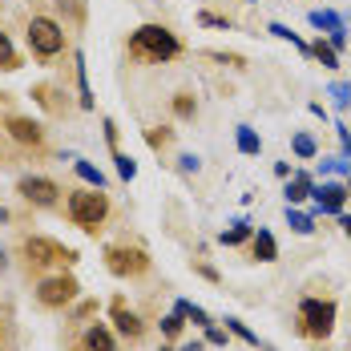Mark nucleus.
Segmentation results:
<instances>
[{
	"instance_id": "f257e3e1",
	"label": "nucleus",
	"mask_w": 351,
	"mask_h": 351,
	"mask_svg": "<svg viewBox=\"0 0 351 351\" xmlns=\"http://www.w3.org/2000/svg\"><path fill=\"white\" fill-rule=\"evenodd\" d=\"M130 53L134 57H145V61H174L178 53H182V45L162 25H141L138 33L130 36Z\"/></svg>"
},
{
	"instance_id": "f03ea898",
	"label": "nucleus",
	"mask_w": 351,
	"mask_h": 351,
	"mask_svg": "<svg viewBox=\"0 0 351 351\" xmlns=\"http://www.w3.org/2000/svg\"><path fill=\"white\" fill-rule=\"evenodd\" d=\"M65 210H69V218L81 230H97L109 214V198L101 190H77V194H69V206Z\"/></svg>"
},
{
	"instance_id": "7ed1b4c3",
	"label": "nucleus",
	"mask_w": 351,
	"mask_h": 351,
	"mask_svg": "<svg viewBox=\"0 0 351 351\" xmlns=\"http://www.w3.org/2000/svg\"><path fill=\"white\" fill-rule=\"evenodd\" d=\"M29 45H33L36 57H57L65 49V29L49 16H33L29 21Z\"/></svg>"
},
{
	"instance_id": "20e7f679",
	"label": "nucleus",
	"mask_w": 351,
	"mask_h": 351,
	"mask_svg": "<svg viewBox=\"0 0 351 351\" xmlns=\"http://www.w3.org/2000/svg\"><path fill=\"white\" fill-rule=\"evenodd\" d=\"M299 319H303V331L307 335H331V327H335V303L331 299H303V307H299Z\"/></svg>"
},
{
	"instance_id": "39448f33",
	"label": "nucleus",
	"mask_w": 351,
	"mask_h": 351,
	"mask_svg": "<svg viewBox=\"0 0 351 351\" xmlns=\"http://www.w3.org/2000/svg\"><path fill=\"white\" fill-rule=\"evenodd\" d=\"M25 258H29V267H49V263H73L77 254L53 239H25Z\"/></svg>"
},
{
	"instance_id": "423d86ee",
	"label": "nucleus",
	"mask_w": 351,
	"mask_h": 351,
	"mask_svg": "<svg viewBox=\"0 0 351 351\" xmlns=\"http://www.w3.org/2000/svg\"><path fill=\"white\" fill-rule=\"evenodd\" d=\"M106 267L113 271V275H141L145 267H149V258H145V250H138V246H109L106 250Z\"/></svg>"
},
{
	"instance_id": "0eeeda50",
	"label": "nucleus",
	"mask_w": 351,
	"mask_h": 351,
	"mask_svg": "<svg viewBox=\"0 0 351 351\" xmlns=\"http://www.w3.org/2000/svg\"><path fill=\"white\" fill-rule=\"evenodd\" d=\"M73 295H77V279H69V275H53L36 287L40 307H65V303H73Z\"/></svg>"
},
{
	"instance_id": "6e6552de",
	"label": "nucleus",
	"mask_w": 351,
	"mask_h": 351,
	"mask_svg": "<svg viewBox=\"0 0 351 351\" xmlns=\"http://www.w3.org/2000/svg\"><path fill=\"white\" fill-rule=\"evenodd\" d=\"M16 190H21V198H25V202H33V206H53V202H57V194H61L53 178H33V174L21 178V182H16Z\"/></svg>"
},
{
	"instance_id": "1a4fd4ad",
	"label": "nucleus",
	"mask_w": 351,
	"mask_h": 351,
	"mask_svg": "<svg viewBox=\"0 0 351 351\" xmlns=\"http://www.w3.org/2000/svg\"><path fill=\"white\" fill-rule=\"evenodd\" d=\"M311 198L323 214H343V202H348V186L339 182H323V186H311Z\"/></svg>"
},
{
	"instance_id": "9d476101",
	"label": "nucleus",
	"mask_w": 351,
	"mask_h": 351,
	"mask_svg": "<svg viewBox=\"0 0 351 351\" xmlns=\"http://www.w3.org/2000/svg\"><path fill=\"white\" fill-rule=\"evenodd\" d=\"M311 25H315V29H327V36H331V49H335V53L348 45V29H343V21H339L335 12L315 8V12H311Z\"/></svg>"
},
{
	"instance_id": "9b49d317",
	"label": "nucleus",
	"mask_w": 351,
	"mask_h": 351,
	"mask_svg": "<svg viewBox=\"0 0 351 351\" xmlns=\"http://www.w3.org/2000/svg\"><path fill=\"white\" fill-rule=\"evenodd\" d=\"M4 130L21 141V145H40L45 141V134H40V125H36L33 117H4Z\"/></svg>"
},
{
	"instance_id": "f8f14e48",
	"label": "nucleus",
	"mask_w": 351,
	"mask_h": 351,
	"mask_svg": "<svg viewBox=\"0 0 351 351\" xmlns=\"http://www.w3.org/2000/svg\"><path fill=\"white\" fill-rule=\"evenodd\" d=\"M113 323H117V331H121V335H130V339H138L141 331H145V323H141L134 311H125V303H121V299L113 303Z\"/></svg>"
},
{
	"instance_id": "ddd939ff",
	"label": "nucleus",
	"mask_w": 351,
	"mask_h": 351,
	"mask_svg": "<svg viewBox=\"0 0 351 351\" xmlns=\"http://www.w3.org/2000/svg\"><path fill=\"white\" fill-rule=\"evenodd\" d=\"M85 351H117V339L109 335L106 323H93V327L85 331Z\"/></svg>"
},
{
	"instance_id": "4468645a",
	"label": "nucleus",
	"mask_w": 351,
	"mask_h": 351,
	"mask_svg": "<svg viewBox=\"0 0 351 351\" xmlns=\"http://www.w3.org/2000/svg\"><path fill=\"white\" fill-rule=\"evenodd\" d=\"M254 258H258V263H275V258H279V243H275L271 230H258V234H254Z\"/></svg>"
},
{
	"instance_id": "2eb2a0df",
	"label": "nucleus",
	"mask_w": 351,
	"mask_h": 351,
	"mask_svg": "<svg viewBox=\"0 0 351 351\" xmlns=\"http://www.w3.org/2000/svg\"><path fill=\"white\" fill-rule=\"evenodd\" d=\"M311 186H315V182L307 174H295V182L287 186V206H299L303 198H311Z\"/></svg>"
},
{
	"instance_id": "dca6fc26",
	"label": "nucleus",
	"mask_w": 351,
	"mask_h": 351,
	"mask_svg": "<svg viewBox=\"0 0 351 351\" xmlns=\"http://www.w3.org/2000/svg\"><path fill=\"white\" fill-rule=\"evenodd\" d=\"M311 57H315L323 69H339V53L331 49V40H315L311 45Z\"/></svg>"
},
{
	"instance_id": "f3484780",
	"label": "nucleus",
	"mask_w": 351,
	"mask_h": 351,
	"mask_svg": "<svg viewBox=\"0 0 351 351\" xmlns=\"http://www.w3.org/2000/svg\"><path fill=\"white\" fill-rule=\"evenodd\" d=\"M287 226H291L295 234H311V230H315V218H311V214H299L295 206H287Z\"/></svg>"
},
{
	"instance_id": "a211bd4d",
	"label": "nucleus",
	"mask_w": 351,
	"mask_h": 351,
	"mask_svg": "<svg viewBox=\"0 0 351 351\" xmlns=\"http://www.w3.org/2000/svg\"><path fill=\"white\" fill-rule=\"evenodd\" d=\"M0 69H21V57H16L8 33H0Z\"/></svg>"
},
{
	"instance_id": "6ab92c4d",
	"label": "nucleus",
	"mask_w": 351,
	"mask_h": 351,
	"mask_svg": "<svg viewBox=\"0 0 351 351\" xmlns=\"http://www.w3.org/2000/svg\"><path fill=\"white\" fill-rule=\"evenodd\" d=\"M291 149H295L299 158H315V154H319V145H315L311 134H295V138H291Z\"/></svg>"
},
{
	"instance_id": "aec40b11",
	"label": "nucleus",
	"mask_w": 351,
	"mask_h": 351,
	"mask_svg": "<svg viewBox=\"0 0 351 351\" xmlns=\"http://www.w3.org/2000/svg\"><path fill=\"white\" fill-rule=\"evenodd\" d=\"M77 174L85 178L93 190H106V178H101V170H97V166H89V162H81V158H77Z\"/></svg>"
},
{
	"instance_id": "412c9836",
	"label": "nucleus",
	"mask_w": 351,
	"mask_h": 351,
	"mask_svg": "<svg viewBox=\"0 0 351 351\" xmlns=\"http://www.w3.org/2000/svg\"><path fill=\"white\" fill-rule=\"evenodd\" d=\"M239 149H243V154H258V149H263V141H258V134H254L250 125H239Z\"/></svg>"
},
{
	"instance_id": "4be33fe9",
	"label": "nucleus",
	"mask_w": 351,
	"mask_h": 351,
	"mask_svg": "<svg viewBox=\"0 0 351 351\" xmlns=\"http://www.w3.org/2000/svg\"><path fill=\"white\" fill-rule=\"evenodd\" d=\"M327 97H331V101H335L339 109H348V106H351V85H348V81H331Z\"/></svg>"
},
{
	"instance_id": "5701e85b",
	"label": "nucleus",
	"mask_w": 351,
	"mask_h": 351,
	"mask_svg": "<svg viewBox=\"0 0 351 351\" xmlns=\"http://www.w3.org/2000/svg\"><path fill=\"white\" fill-rule=\"evenodd\" d=\"M250 239V222H234L230 230H222V243L226 246H239V243H246Z\"/></svg>"
},
{
	"instance_id": "b1692460",
	"label": "nucleus",
	"mask_w": 351,
	"mask_h": 351,
	"mask_svg": "<svg viewBox=\"0 0 351 351\" xmlns=\"http://www.w3.org/2000/svg\"><path fill=\"white\" fill-rule=\"evenodd\" d=\"M271 33L279 36V40H291V45H295V49H299V53H311V45H307V40H299V36L291 33V29H287V25H279V21H275V25H271Z\"/></svg>"
},
{
	"instance_id": "393cba45",
	"label": "nucleus",
	"mask_w": 351,
	"mask_h": 351,
	"mask_svg": "<svg viewBox=\"0 0 351 351\" xmlns=\"http://www.w3.org/2000/svg\"><path fill=\"white\" fill-rule=\"evenodd\" d=\"M113 162H117V174L125 178V182H130V178L138 174V162H134L130 154H117V149H113Z\"/></svg>"
},
{
	"instance_id": "a878e982",
	"label": "nucleus",
	"mask_w": 351,
	"mask_h": 351,
	"mask_svg": "<svg viewBox=\"0 0 351 351\" xmlns=\"http://www.w3.org/2000/svg\"><path fill=\"white\" fill-rule=\"evenodd\" d=\"M226 327H230V331H234V335H239V339H246V343H250V348H258V335H254V331H250V327H246L243 319H226Z\"/></svg>"
},
{
	"instance_id": "bb28decb",
	"label": "nucleus",
	"mask_w": 351,
	"mask_h": 351,
	"mask_svg": "<svg viewBox=\"0 0 351 351\" xmlns=\"http://www.w3.org/2000/svg\"><path fill=\"white\" fill-rule=\"evenodd\" d=\"M194 109H198V101H194L190 93H178L174 97V113L178 117H194Z\"/></svg>"
},
{
	"instance_id": "cd10ccee",
	"label": "nucleus",
	"mask_w": 351,
	"mask_h": 351,
	"mask_svg": "<svg viewBox=\"0 0 351 351\" xmlns=\"http://www.w3.org/2000/svg\"><path fill=\"white\" fill-rule=\"evenodd\" d=\"M162 335H170V339H174V335H182V315H178V311L162 319Z\"/></svg>"
},
{
	"instance_id": "c85d7f7f",
	"label": "nucleus",
	"mask_w": 351,
	"mask_h": 351,
	"mask_svg": "<svg viewBox=\"0 0 351 351\" xmlns=\"http://www.w3.org/2000/svg\"><path fill=\"white\" fill-rule=\"evenodd\" d=\"M323 170L327 174H351V162L348 158H331V162H323Z\"/></svg>"
},
{
	"instance_id": "c756f323",
	"label": "nucleus",
	"mask_w": 351,
	"mask_h": 351,
	"mask_svg": "<svg viewBox=\"0 0 351 351\" xmlns=\"http://www.w3.org/2000/svg\"><path fill=\"white\" fill-rule=\"evenodd\" d=\"M206 339H210L214 348H226V331H214V327H206Z\"/></svg>"
},
{
	"instance_id": "7c9ffc66",
	"label": "nucleus",
	"mask_w": 351,
	"mask_h": 351,
	"mask_svg": "<svg viewBox=\"0 0 351 351\" xmlns=\"http://www.w3.org/2000/svg\"><path fill=\"white\" fill-rule=\"evenodd\" d=\"M182 170L194 174V170H198V158H194V154H182Z\"/></svg>"
},
{
	"instance_id": "2f4dec72",
	"label": "nucleus",
	"mask_w": 351,
	"mask_h": 351,
	"mask_svg": "<svg viewBox=\"0 0 351 351\" xmlns=\"http://www.w3.org/2000/svg\"><path fill=\"white\" fill-rule=\"evenodd\" d=\"M202 25H214V29H226V21H222V16H210V12H202Z\"/></svg>"
},
{
	"instance_id": "473e14b6",
	"label": "nucleus",
	"mask_w": 351,
	"mask_h": 351,
	"mask_svg": "<svg viewBox=\"0 0 351 351\" xmlns=\"http://www.w3.org/2000/svg\"><path fill=\"white\" fill-rule=\"evenodd\" d=\"M335 130H339V141H343V149H348V158H351V134L343 130V125H335Z\"/></svg>"
},
{
	"instance_id": "72a5a7b5",
	"label": "nucleus",
	"mask_w": 351,
	"mask_h": 351,
	"mask_svg": "<svg viewBox=\"0 0 351 351\" xmlns=\"http://www.w3.org/2000/svg\"><path fill=\"white\" fill-rule=\"evenodd\" d=\"M339 226H343V234L351 239V214H339Z\"/></svg>"
},
{
	"instance_id": "f704fd0d",
	"label": "nucleus",
	"mask_w": 351,
	"mask_h": 351,
	"mask_svg": "<svg viewBox=\"0 0 351 351\" xmlns=\"http://www.w3.org/2000/svg\"><path fill=\"white\" fill-rule=\"evenodd\" d=\"M4 267H8V254H4V246H0V275H4Z\"/></svg>"
},
{
	"instance_id": "c9c22d12",
	"label": "nucleus",
	"mask_w": 351,
	"mask_h": 351,
	"mask_svg": "<svg viewBox=\"0 0 351 351\" xmlns=\"http://www.w3.org/2000/svg\"><path fill=\"white\" fill-rule=\"evenodd\" d=\"M348 198H351V174H348Z\"/></svg>"
}]
</instances>
